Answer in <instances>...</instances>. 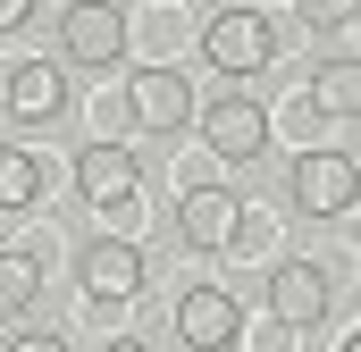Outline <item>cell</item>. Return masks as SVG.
<instances>
[{
    "mask_svg": "<svg viewBox=\"0 0 361 352\" xmlns=\"http://www.w3.org/2000/svg\"><path fill=\"white\" fill-rule=\"evenodd\" d=\"M34 294H42V260L34 252H0V319L34 310Z\"/></svg>",
    "mask_w": 361,
    "mask_h": 352,
    "instance_id": "5bb4252c",
    "label": "cell"
},
{
    "mask_svg": "<svg viewBox=\"0 0 361 352\" xmlns=\"http://www.w3.org/2000/svg\"><path fill=\"white\" fill-rule=\"evenodd\" d=\"M25 17H34V0H0V34H17Z\"/></svg>",
    "mask_w": 361,
    "mask_h": 352,
    "instance_id": "ac0fdd59",
    "label": "cell"
},
{
    "mask_svg": "<svg viewBox=\"0 0 361 352\" xmlns=\"http://www.w3.org/2000/svg\"><path fill=\"white\" fill-rule=\"evenodd\" d=\"M59 42H68L76 68H118V51H126V8H118V0H68V8H59Z\"/></svg>",
    "mask_w": 361,
    "mask_h": 352,
    "instance_id": "5b68a950",
    "label": "cell"
},
{
    "mask_svg": "<svg viewBox=\"0 0 361 352\" xmlns=\"http://www.w3.org/2000/svg\"><path fill=\"white\" fill-rule=\"evenodd\" d=\"M126 109H135L152 134H177L185 118H193V84H185L177 68H135V76H126Z\"/></svg>",
    "mask_w": 361,
    "mask_h": 352,
    "instance_id": "30bf717a",
    "label": "cell"
},
{
    "mask_svg": "<svg viewBox=\"0 0 361 352\" xmlns=\"http://www.w3.org/2000/svg\"><path fill=\"white\" fill-rule=\"evenodd\" d=\"M8 352H68V336H51V327H25Z\"/></svg>",
    "mask_w": 361,
    "mask_h": 352,
    "instance_id": "e0dca14e",
    "label": "cell"
},
{
    "mask_svg": "<svg viewBox=\"0 0 361 352\" xmlns=\"http://www.w3.org/2000/svg\"><path fill=\"white\" fill-rule=\"evenodd\" d=\"M336 352H361V336H345V344H336Z\"/></svg>",
    "mask_w": 361,
    "mask_h": 352,
    "instance_id": "ffe728a7",
    "label": "cell"
},
{
    "mask_svg": "<svg viewBox=\"0 0 361 352\" xmlns=\"http://www.w3.org/2000/svg\"><path fill=\"white\" fill-rule=\"evenodd\" d=\"M101 352H152V344H143V336H118V344H101Z\"/></svg>",
    "mask_w": 361,
    "mask_h": 352,
    "instance_id": "d6986e66",
    "label": "cell"
},
{
    "mask_svg": "<svg viewBox=\"0 0 361 352\" xmlns=\"http://www.w3.org/2000/svg\"><path fill=\"white\" fill-rule=\"evenodd\" d=\"M277 244V227L261 218V210H235V235H227V252H269Z\"/></svg>",
    "mask_w": 361,
    "mask_h": 352,
    "instance_id": "2e32d148",
    "label": "cell"
},
{
    "mask_svg": "<svg viewBox=\"0 0 361 352\" xmlns=\"http://www.w3.org/2000/svg\"><path fill=\"white\" fill-rule=\"evenodd\" d=\"M235 210H244L235 184H193V193L177 201V244H185V252H227Z\"/></svg>",
    "mask_w": 361,
    "mask_h": 352,
    "instance_id": "52a82bcc",
    "label": "cell"
},
{
    "mask_svg": "<svg viewBox=\"0 0 361 352\" xmlns=\"http://www.w3.org/2000/svg\"><path fill=\"white\" fill-rule=\"evenodd\" d=\"M353 151H302L294 160V176H286V193H294V210L302 218H353L361 184H353Z\"/></svg>",
    "mask_w": 361,
    "mask_h": 352,
    "instance_id": "3957f363",
    "label": "cell"
},
{
    "mask_svg": "<svg viewBox=\"0 0 361 352\" xmlns=\"http://www.w3.org/2000/svg\"><path fill=\"white\" fill-rule=\"evenodd\" d=\"M202 59L219 68V76H261L277 59V25L261 8H244V0H227L210 25H202Z\"/></svg>",
    "mask_w": 361,
    "mask_h": 352,
    "instance_id": "6da1fadb",
    "label": "cell"
},
{
    "mask_svg": "<svg viewBox=\"0 0 361 352\" xmlns=\"http://www.w3.org/2000/svg\"><path fill=\"white\" fill-rule=\"evenodd\" d=\"M294 8H302V25H319V34H336L353 51V0H294Z\"/></svg>",
    "mask_w": 361,
    "mask_h": 352,
    "instance_id": "9a60e30c",
    "label": "cell"
},
{
    "mask_svg": "<svg viewBox=\"0 0 361 352\" xmlns=\"http://www.w3.org/2000/svg\"><path fill=\"white\" fill-rule=\"evenodd\" d=\"M135 184H143V168H135L126 143H85V151H76V193H85L92 210H126Z\"/></svg>",
    "mask_w": 361,
    "mask_h": 352,
    "instance_id": "9c48e42d",
    "label": "cell"
},
{
    "mask_svg": "<svg viewBox=\"0 0 361 352\" xmlns=\"http://www.w3.org/2000/svg\"><path fill=\"white\" fill-rule=\"evenodd\" d=\"M76 285H85L92 310H126V302L152 285V260H143L126 235H92L85 252H76Z\"/></svg>",
    "mask_w": 361,
    "mask_h": 352,
    "instance_id": "7a4b0ae2",
    "label": "cell"
},
{
    "mask_svg": "<svg viewBox=\"0 0 361 352\" xmlns=\"http://www.w3.org/2000/svg\"><path fill=\"white\" fill-rule=\"evenodd\" d=\"M269 310L286 327H311V319H328L336 310V285H328V268L319 260H277L269 268Z\"/></svg>",
    "mask_w": 361,
    "mask_h": 352,
    "instance_id": "ba28073f",
    "label": "cell"
},
{
    "mask_svg": "<svg viewBox=\"0 0 361 352\" xmlns=\"http://www.w3.org/2000/svg\"><path fill=\"white\" fill-rule=\"evenodd\" d=\"M34 201H42V160L0 143V210H34Z\"/></svg>",
    "mask_w": 361,
    "mask_h": 352,
    "instance_id": "4fadbf2b",
    "label": "cell"
},
{
    "mask_svg": "<svg viewBox=\"0 0 361 352\" xmlns=\"http://www.w3.org/2000/svg\"><path fill=\"white\" fill-rule=\"evenodd\" d=\"M0 101H8V118H25V126L59 118V109H68V76H59V59H17Z\"/></svg>",
    "mask_w": 361,
    "mask_h": 352,
    "instance_id": "8fae6325",
    "label": "cell"
},
{
    "mask_svg": "<svg viewBox=\"0 0 361 352\" xmlns=\"http://www.w3.org/2000/svg\"><path fill=\"white\" fill-rule=\"evenodd\" d=\"M311 109H336V118H361V68L353 51H336L319 76H311Z\"/></svg>",
    "mask_w": 361,
    "mask_h": 352,
    "instance_id": "7c38bea8",
    "label": "cell"
},
{
    "mask_svg": "<svg viewBox=\"0 0 361 352\" xmlns=\"http://www.w3.org/2000/svg\"><path fill=\"white\" fill-rule=\"evenodd\" d=\"M202 143H210L227 168H244V160L269 151V109H261L252 92H219V101H202Z\"/></svg>",
    "mask_w": 361,
    "mask_h": 352,
    "instance_id": "277c9868",
    "label": "cell"
},
{
    "mask_svg": "<svg viewBox=\"0 0 361 352\" xmlns=\"http://www.w3.org/2000/svg\"><path fill=\"white\" fill-rule=\"evenodd\" d=\"M177 336L193 352H235L244 344V302H235L227 285H193V294L177 302Z\"/></svg>",
    "mask_w": 361,
    "mask_h": 352,
    "instance_id": "8992f818",
    "label": "cell"
}]
</instances>
